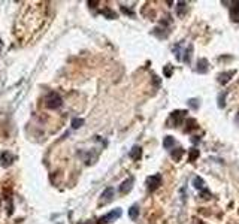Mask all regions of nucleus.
I'll return each mask as SVG.
<instances>
[{"instance_id":"1","label":"nucleus","mask_w":239,"mask_h":224,"mask_svg":"<svg viewBox=\"0 0 239 224\" xmlns=\"http://www.w3.org/2000/svg\"><path fill=\"white\" fill-rule=\"evenodd\" d=\"M46 108H49V109H57V108H60L61 106V97L57 94V93H49L48 96H46Z\"/></svg>"},{"instance_id":"2","label":"nucleus","mask_w":239,"mask_h":224,"mask_svg":"<svg viewBox=\"0 0 239 224\" xmlns=\"http://www.w3.org/2000/svg\"><path fill=\"white\" fill-rule=\"evenodd\" d=\"M145 182H147V187H148L150 191H156L161 184V175H151V176L147 178Z\"/></svg>"},{"instance_id":"3","label":"nucleus","mask_w":239,"mask_h":224,"mask_svg":"<svg viewBox=\"0 0 239 224\" xmlns=\"http://www.w3.org/2000/svg\"><path fill=\"white\" fill-rule=\"evenodd\" d=\"M121 217V209L117 208V209H114V211H111L109 214H106V215H103L100 220H99V224H106V223H111V221H114V220H117Z\"/></svg>"},{"instance_id":"4","label":"nucleus","mask_w":239,"mask_h":224,"mask_svg":"<svg viewBox=\"0 0 239 224\" xmlns=\"http://www.w3.org/2000/svg\"><path fill=\"white\" fill-rule=\"evenodd\" d=\"M187 114H188L187 111H173V112L170 114V120H172L173 127H178V126L181 124L182 118H185V115H187Z\"/></svg>"},{"instance_id":"5","label":"nucleus","mask_w":239,"mask_h":224,"mask_svg":"<svg viewBox=\"0 0 239 224\" xmlns=\"http://www.w3.org/2000/svg\"><path fill=\"white\" fill-rule=\"evenodd\" d=\"M236 72L235 70H230V72H221V73H218V76H217V79H218V84H221V85H226L230 79H232V76L235 75Z\"/></svg>"},{"instance_id":"6","label":"nucleus","mask_w":239,"mask_h":224,"mask_svg":"<svg viewBox=\"0 0 239 224\" xmlns=\"http://www.w3.org/2000/svg\"><path fill=\"white\" fill-rule=\"evenodd\" d=\"M133 184H135V179L133 178H127L126 181H123L121 185H120V193H121V194H127V193L132 190Z\"/></svg>"},{"instance_id":"7","label":"nucleus","mask_w":239,"mask_h":224,"mask_svg":"<svg viewBox=\"0 0 239 224\" xmlns=\"http://www.w3.org/2000/svg\"><path fill=\"white\" fill-rule=\"evenodd\" d=\"M208 67H209V63L206 58H200L197 61V66H196V72L199 73H206L208 72Z\"/></svg>"},{"instance_id":"8","label":"nucleus","mask_w":239,"mask_h":224,"mask_svg":"<svg viewBox=\"0 0 239 224\" xmlns=\"http://www.w3.org/2000/svg\"><path fill=\"white\" fill-rule=\"evenodd\" d=\"M230 18L232 21L239 23V2H233V6L230 8Z\"/></svg>"},{"instance_id":"9","label":"nucleus","mask_w":239,"mask_h":224,"mask_svg":"<svg viewBox=\"0 0 239 224\" xmlns=\"http://www.w3.org/2000/svg\"><path fill=\"white\" fill-rule=\"evenodd\" d=\"M184 152H185V149L179 146V148H175V149H172V152H170V157H172V160H173V161H179V160L182 158Z\"/></svg>"},{"instance_id":"10","label":"nucleus","mask_w":239,"mask_h":224,"mask_svg":"<svg viewBox=\"0 0 239 224\" xmlns=\"http://www.w3.org/2000/svg\"><path fill=\"white\" fill-rule=\"evenodd\" d=\"M112 196H114V188H112V187H108V188L102 193V200H103V203L112 200Z\"/></svg>"},{"instance_id":"11","label":"nucleus","mask_w":239,"mask_h":224,"mask_svg":"<svg viewBox=\"0 0 239 224\" xmlns=\"http://www.w3.org/2000/svg\"><path fill=\"white\" fill-rule=\"evenodd\" d=\"M130 157H132L133 160H139V158L142 157V148H141V146H133L132 151H130Z\"/></svg>"},{"instance_id":"12","label":"nucleus","mask_w":239,"mask_h":224,"mask_svg":"<svg viewBox=\"0 0 239 224\" xmlns=\"http://www.w3.org/2000/svg\"><path fill=\"white\" fill-rule=\"evenodd\" d=\"M129 217H130L132 220H136V218L139 217V206H138V205H133V206L129 209Z\"/></svg>"},{"instance_id":"13","label":"nucleus","mask_w":239,"mask_h":224,"mask_svg":"<svg viewBox=\"0 0 239 224\" xmlns=\"http://www.w3.org/2000/svg\"><path fill=\"white\" fill-rule=\"evenodd\" d=\"M193 185H194V188H197V190H203V187H205V181L200 178V176H194L193 179Z\"/></svg>"},{"instance_id":"14","label":"nucleus","mask_w":239,"mask_h":224,"mask_svg":"<svg viewBox=\"0 0 239 224\" xmlns=\"http://www.w3.org/2000/svg\"><path fill=\"white\" fill-rule=\"evenodd\" d=\"M226 96H227V91H223V93H220V96H218V106L223 109V108H226Z\"/></svg>"},{"instance_id":"15","label":"nucleus","mask_w":239,"mask_h":224,"mask_svg":"<svg viewBox=\"0 0 239 224\" xmlns=\"http://www.w3.org/2000/svg\"><path fill=\"white\" fill-rule=\"evenodd\" d=\"M173 145H175V139H173L172 136H166V137H164V140H163V146L169 149V148H170V146H173Z\"/></svg>"},{"instance_id":"16","label":"nucleus","mask_w":239,"mask_h":224,"mask_svg":"<svg viewBox=\"0 0 239 224\" xmlns=\"http://www.w3.org/2000/svg\"><path fill=\"white\" fill-rule=\"evenodd\" d=\"M194 127H196V120H194V118H188V120H187V127H185V132H187V133H190V132H191Z\"/></svg>"},{"instance_id":"17","label":"nucleus","mask_w":239,"mask_h":224,"mask_svg":"<svg viewBox=\"0 0 239 224\" xmlns=\"http://www.w3.org/2000/svg\"><path fill=\"white\" fill-rule=\"evenodd\" d=\"M199 149H197V148H193V149H191V151H190V155H188V161H191V163H193V161H194V160H196V158H197V157H199Z\"/></svg>"},{"instance_id":"18","label":"nucleus","mask_w":239,"mask_h":224,"mask_svg":"<svg viewBox=\"0 0 239 224\" xmlns=\"http://www.w3.org/2000/svg\"><path fill=\"white\" fill-rule=\"evenodd\" d=\"M81 126H84V120L82 118H73L72 120V127L73 129H79Z\"/></svg>"},{"instance_id":"19","label":"nucleus","mask_w":239,"mask_h":224,"mask_svg":"<svg viewBox=\"0 0 239 224\" xmlns=\"http://www.w3.org/2000/svg\"><path fill=\"white\" fill-rule=\"evenodd\" d=\"M163 73H164V76H166V78H170V75L173 73V69H172V66H170V64L164 66V69H163Z\"/></svg>"},{"instance_id":"20","label":"nucleus","mask_w":239,"mask_h":224,"mask_svg":"<svg viewBox=\"0 0 239 224\" xmlns=\"http://www.w3.org/2000/svg\"><path fill=\"white\" fill-rule=\"evenodd\" d=\"M191 51H193V46H188V48H187V52H185V57H184V61H185V63H188V61H190Z\"/></svg>"},{"instance_id":"21","label":"nucleus","mask_w":239,"mask_h":224,"mask_svg":"<svg viewBox=\"0 0 239 224\" xmlns=\"http://www.w3.org/2000/svg\"><path fill=\"white\" fill-rule=\"evenodd\" d=\"M188 105L193 106V108H199V103H197L196 99H190V100H188Z\"/></svg>"},{"instance_id":"22","label":"nucleus","mask_w":239,"mask_h":224,"mask_svg":"<svg viewBox=\"0 0 239 224\" xmlns=\"http://www.w3.org/2000/svg\"><path fill=\"white\" fill-rule=\"evenodd\" d=\"M200 196H202V199H211V193H209V191H205V190H202Z\"/></svg>"},{"instance_id":"23","label":"nucleus","mask_w":239,"mask_h":224,"mask_svg":"<svg viewBox=\"0 0 239 224\" xmlns=\"http://www.w3.org/2000/svg\"><path fill=\"white\" fill-rule=\"evenodd\" d=\"M121 11H123L124 14H127V15H130V17H133V15H135V14H133L132 11H129V9H127V8H124V6H121Z\"/></svg>"},{"instance_id":"24","label":"nucleus","mask_w":239,"mask_h":224,"mask_svg":"<svg viewBox=\"0 0 239 224\" xmlns=\"http://www.w3.org/2000/svg\"><path fill=\"white\" fill-rule=\"evenodd\" d=\"M105 14H106L109 18H115V14H114L112 11H105Z\"/></svg>"},{"instance_id":"25","label":"nucleus","mask_w":239,"mask_h":224,"mask_svg":"<svg viewBox=\"0 0 239 224\" xmlns=\"http://www.w3.org/2000/svg\"><path fill=\"white\" fill-rule=\"evenodd\" d=\"M196 224H203V223H202L200 220H196Z\"/></svg>"},{"instance_id":"26","label":"nucleus","mask_w":239,"mask_h":224,"mask_svg":"<svg viewBox=\"0 0 239 224\" xmlns=\"http://www.w3.org/2000/svg\"><path fill=\"white\" fill-rule=\"evenodd\" d=\"M238 121H239V117H238Z\"/></svg>"}]
</instances>
